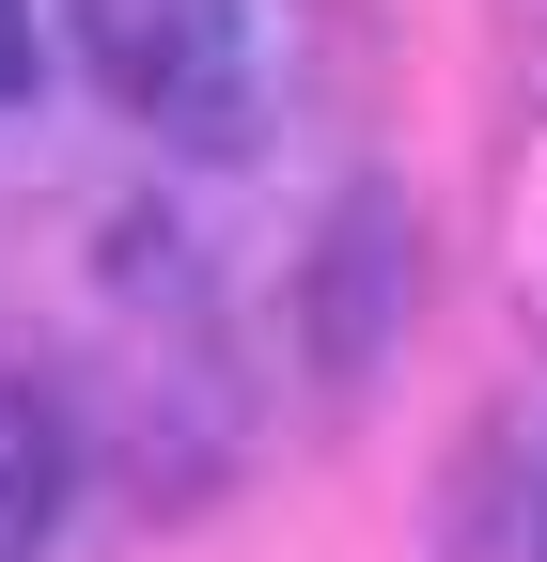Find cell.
<instances>
[{
  "instance_id": "1",
  "label": "cell",
  "mask_w": 547,
  "mask_h": 562,
  "mask_svg": "<svg viewBox=\"0 0 547 562\" xmlns=\"http://www.w3.org/2000/svg\"><path fill=\"white\" fill-rule=\"evenodd\" d=\"M79 63L172 140H250L266 125V63H250V0H63Z\"/></svg>"
},
{
  "instance_id": "3",
  "label": "cell",
  "mask_w": 547,
  "mask_h": 562,
  "mask_svg": "<svg viewBox=\"0 0 547 562\" xmlns=\"http://www.w3.org/2000/svg\"><path fill=\"white\" fill-rule=\"evenodd\" d=\"M32 79V0H0V94Z\"/></svg>"
},
{
  "instance_id": "2",
  "label": "cell",
  "mask_w": 547,
  "mask_h": 562,
  "mask_svg": "<svg viewBox=\"0 0 547 562\" xmlns=\"http://www.w3.org/2000/svg\"><path fill=\"white\" fill-rule=\"evenodd\" d=\"M47 516H63V422L32 391H0V562H32Z\"/></svg>"
}]
</instances>
